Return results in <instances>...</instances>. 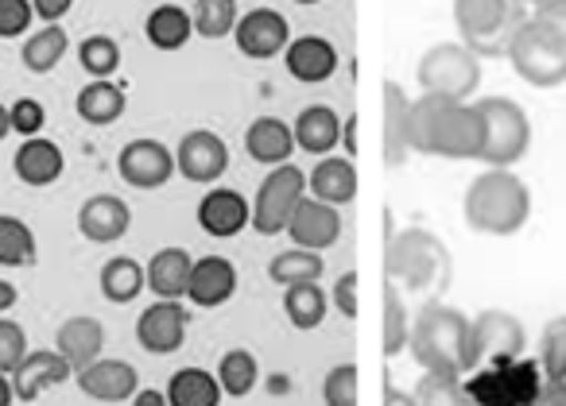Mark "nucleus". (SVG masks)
<instances>
[{
	"label": "nucleus",
	"instance_id": "1",
	"mask_svg": "<svg viewBox=\"0 0 566 406\" xmlns=\"http://www.w3.org/2000/svg\"><path fill=\"white\" fill-rule=\"evenodd\" d=\"M485 143V120L478 105L423 94L411 101V151L439 159H478Z\"/></svg>",
	"mask_w": 566,
	"mask_h": 406
},
{
	"label": "nucleus",
	"instance_id": "2",
	"mask_svg": "<svg viewBox=\"0 0 566 406\" xmlns=\"http://www.w3.org/2000/svg\"><path fill=\"white\" fill-rule=\"evenodd\" d=\"M462 213L473 233L512 236L524 228L527 213H532V194H527V186L509 167H489L485 174H478V179L470 182Z\"/></svg>",
	"mask_w": 566,
	"mask_h": 406
},
{
	"label": "nucleus",
	"instance_id": "3",
	"mask_svg": "<svg viewBox=\"0 0 566 406\" xmlns=\"http://www.w3.org/2000/svg\"><path fill=\"white\" fill-rule=\"evenodd\" d=\"M450 259L447 244L427 228H403L385 241V279L411 295H442L450 287Z\"/></svg>",
	"mask_w": 566,
	"mask_h": 406
},
{
	"label": "nucleus",
	"instance_id": "4",
	"mask_svg": "<svg viewBox=\"0 0 566 406\" xmlns=\"http://www.w3.org/2000/svg\"><path fill=\"white\" fill-rule=\"evenodd\" d=\"M465 333H470V318L462 310L427 302L411 321L408 349L427 372L465 375Z\"/></svg>",
	"mask_w": 566,
	"mask_h": 406
},
{
	"label": "nucleus",
	"instance_id": "5",
	"mask_svg": "<svg viewBox=\"0 0 566 406\" xmlns=\"http://www.w3.org/2000/svg\"><path fill=\"white\" fill-rule=\"evenodd\" d=\"M527 12L516 0H454V24L462 32V47L473 55L501 58L509 55L512 40L524 28Z\"/></svg>",
	"mask_w": 566,
	"mask_h": 406
},
{
	"label": "nucleus",
	"instance_id": "6",
	"mask_svg": "<svg viewBox=\"0 0 566 406\" xmlns=\"http://www.w3.org/2000/svg\"><path fill=\"white\" fill-rule=\"evenodd\" d=\"M465 395L473 406H532L543 387L539 360H489V364L465 372Z\"/></svg>",
	"mask_w": 566,
	"mask_h": 406
},
{
	"label": "nucleus",
	"instance_id": "7",
	"mask_svg": "<svg viewBox=\"0 0 566 406\" xmlns=\"http://www.w3.org/2000/svg\"><path fill=\"white\" fill-rule=\"evenodd\" d=\"M509 58L516 66V74L535 89H555L566 82V40H558L547 24H539L535 17L524 20V28L516 32L509 47Z\"/></svg>",
	"mask_w": 566,
	"mask_h": 406
},
{
	"label": "nucleus",
	"instance_id": "8",
	"mask_svg": "<svg viewBox=\"0 0 566 406\" xmlns=\"http://www.w3.org/2000/svg\"><path fill=\"white\" fill-rule=\"evenodd\" d=\"M478 113L485 120V143H481L478 159L489 167H512L527 156L532 143V125H527L524 109L509 97H485L478 101Z\"/></svg>",
	"mask_w": 566,
	"mask_h": 406
},
{
	"label": "nucleus",
	"instance_id": "9",
	"mask_svg": "<svg viewBox=\"0 0 566 406\" xmlns=\"http://www.w3.org/2000/svg\"><path fill=\"white\" fill-rule=\"evenodd\" d=\"M481 82V63L462 43H439L419 58V86L423 94H439L450 101H465Z\"/></svg>",
	"mask_w": 566,
	"mask_h": 406
},
{
	"label": "nucleus",
	"instance_id": "10",
	"mask_svg": "<svg viewBox=\"0 0 566 406\" xmlns=\"http://www.w3.org/2000/svg\"><path fill=\"white\" fill-rule=\"evenodd\" d=\"M524 321L512 318L504 310H485L478 313V321H470V333H465V372L489 364V360H512L524 356Z\"/></svg>",
	"mask_w": 566,
	"mask_h": 406
},
{
	"label": "nucleus",
	"instance_id": "11",
	"mask_svg": "<svg viewBox=\"0 0 566 406\" xmlns=\"http://www.w3.org/2000/svg\"><path fill=\"white\" fill-rule=\"evenodd\" d=\"M303 190H307V174L300 167H287L280 163L264 182H260V194H256V205H252V225L256 233L264 236H275L287 228L292 221L295 205L303 202Z\"/></svg>",
	"mask_w": 566,
	"mask_h": 406
},
{
	"label": "nucleus",
	"instance_id": "12",
	"mask_svg": "<svg viewBox=\"0 0 566 406\" xmlns=\"http://www.w3.org/2000/svg\"><path fill=\"white\" fill-rule=\"evenodd\" d=\"M117 171L128 186L136 190H156L175 174V156L159 140H133L117 156Z\"/></svg>",
	"mask_w": 566,
	"mask_h": 406
},
{
	"label": "nucleus",
	"instance_id": "13",
	"mask_svg": "<svg viewBox=\"0 0 566 406\" xmlns=\"http://www.w3.org/2000/svg\"><path fill=\"white\" fill-rule=\"evenodd\" d=\"M175 167H179V174L190 182H218L229 167V148L221 143L218 132L198 128V132L182 136L179 151H175Z\"/></svg>",
	"mask_w": 566,
	"mask_h": 406
},
{
	"label": "nucleus",
	"instance_id": "14",
	"mask_svg": "<svg viewBox=\"0 0 566 406\" xmlns=\"http://www.w3.org/2000/svg\"><path fill=\"white\" fill-rule=\"evenodd\" d=\"M233 40H237V47H241V55L264 63V58H275L280 51H287L292 32H287V20L275 9H252L249 17L237 20Z\"/></svg>",
	"mask_w": 566,
	"mask_h": 406
},
{
	"label": "nucleus",
	"instance_id": "15",
	"mask_svg": "<svg viewBox=\"0 0 566 406\" xmlns=\"http://www.w3.org/2000/svg\"><path fill=\"white\" fill-rule=\"evenodd\" d=\"M136 341H140L144 352H156V356L175 352L187 341V310L179 302H171V298H159L136 321Z\"/></svg>",
	"mask_w": 566,
	"mask_h": 406
},
{
	"label": "nucleus",
	"instance_id": "16",
	"mask_svg": "<svg viewBox=\"0 0 566 406\" xmlns=\"http://www.w3.org/2000/svg\"><path fill=\"white\" fill-rule=\"evenodd\" d=\"M287 233H292L295 248H307V252H323L338 241L342 233V217L334 205L318 202V197H303L295 205L292 221H287Z\"/></svg>",
	"mask_w": 566,
	"mask_h": 406
},
{
	"label": "nucleus",
	"instance_id": "17",
	"mask_svg": "<svg viewBox=\"0 0 566 406\" xmlns=\"http://www.w3.org/2000/svg\"><path fill=\"white\" fill-rule=\"evenodd\" d=\"M78 387L97 403H125L140 391V375L125 360H94L78 372Z\"/></svg>",
	"mask_w": 566,
	"mask_h": 406
},
{
	"label": "nucleus",
	"instance_id": "18",
	"mask_svg": "<svg viewBox=\"0 0 566 406\" xmlns=\"http://www.w3.org/2000/svg\"><path fill=\"white\" fill-rule=\"evenodd\" d=\"M71 372H74V367L66 364L59 352H48V349L28 352V356L20 360L17 372L9 375V380H12V395H20L24 403H35V398H40L48 387H59V383L71 380Z\"/></svg>",
	"mask_w": 566,
	"mask_h": 406
},
{
	"label": "nucleus",
	"instance_id": "19",
	"mask_svg": "<svg viewBox=\"0 0 566 406\" xmlns=\"http://www.w3.org/2000/svg\"><path fill=\"white\" fill-rule=\"evenodd\" d=\"M380 109H385V163L400 167L411 156V101L400 82L380 86Z\"/></svg>",
	"mask_w": 566,
	"mask_h": 406
},
{
	"label": "nucleus",
	"instance_id": "20",
	"mask_svg": "<svg viewBox=\"0 0 566 406\" xmlns=\"http://www.w3.org/2000/svg\"><path fill=\"white\" fill-rule=\"evenodd\" d=\"M128 225H133V213H128V205L113 194H94L78 210V233L94 244L120 241V236L128 233Z\"/></svg>",
	"mask_w": 566,
	"mask_h": 406
},
{
	"label": "nucleus",
	"instance_id": "21",
	"mask_svg": "<svg viewBox=\"0 0 566 406\" xmlns=\"http://www.w3.org/2000/svg\"><path fill=\"white\" fill-rule=\"evenodd\" d=\"M237 290V267L221 256H202L190 267V282H187V298L202 310L229 302Z\"/></svg>",
	"mask_w": 566,
	"mask_h": 406
},
{
	"label": "nucleus",
	"instance_id": "22",
	"mask_svg": "<svg viewBox=\"0 0 566 406\" xmlns=\"http://www.w3.org/2000/svg\"><path fill=\"white\" fill-rule=\"evenodd\" d=\"M283 63H287L292 78L307 82V86H318V82H326L338 71V51H334V43L323 40V35H303V40L287 43Z\"/></svg>",
	"mask_w": 566,
	"mask_h": 406
},
{
	"label": "nucleus",
	"instance_id": "23",
	"mask_svg": "<svg viewBox=\"0 0 566 406\" xmlns=\"http://www.w3.org/2000/svg\"><path fill=\"white\" fill-rule=\"evenodd\" d=\"M249 221H252V210L237 190H210V194L198 202V225L210 236H218V241L237 236Z\"/></svg>",
	"mask_w": 566,
	"mask_h": 406
},
{
	"label": "nucleus",
	"instance_id": "24",
	"mask_svg": "<svg viewBox=\"0 0 566 406\" xmlns=\"http://www.w3.org/2000/svg\"><path fill=\"white\" fill-rule=\"evenodd\" d=\"M63 167H66V159H63V151H59V143L43 140V136L24 140L17 148V156H12V171H17V179L24 182V186H51V182H59Z\"/></svg>",
	"mask_w": 566,
	"mask_h": 406
},
{
	"label": "nucleus",
	"instance_id": "25",
	"mask_svg": "<svg viewBox=\"0 0 566 406\" xmlns=\"http://www.w3.org/2000/svg\"><path fill=\"white\" fill-rule=\"evenodd\" d=\"M105 349V329L97 318H71L59 325V336H55V352L66 360L71 367H86L102 356Z\"/></svg>",
	"mask_w": 566,
	"mask_h": 406
},
{
	"label": "nucleus",
	"instance_id": "26",
	"mask_svg": "<svg viewBox=\"0 0 566 406\" xmlns=\"http://www.w3.org/2000/svg\"><path fill=\"white\" fill-rule=\"evenodd\" d=\"M295 148L311 151V156L326 159V151L338 148L342 140V120L331 105H307V109L295 117Z\"/></svg>",
	"mask_w": 566,
	"mask_h": 406
},
{
	"label": "nucleus",
	"instance_id": "27",
	"mask_svg": "<svg viewBox=\"0 0 566 406\" xmlns=\"http://www.w3.org/2000/svg\"><path fill=\"white\" fill-rule=\"evenodd\" d=\"M190 267H195V259H190L182 248H164L151 256L148 267H144V287H151L156 298H171L175 302V298L187 295Z\"/></svg>",
	"mask_w": 566,
	"mask_h": 406
},
{
	"label": "nucleus",
	"instance_id": "28",
	"mask_svg": "<svg viewBox=\"0 0 566 406\" xmlns=\"http://www.w3.org/2000/svg\"><path fill=\"white\" fill-rule=\"evenodd\" d=\"M244 148H249V156L256 159V163L280 167V163H287V159H292L295 136H292V128L283 125V120L260 117V120H252L249 132H244Z\"/></svg>",
	"mask_w": 566,
	"mask_h": 406
},
{
	"label": "nucleus",
	"instance_id": "29",
	"mask_svg": "<svg viewBox=\"0 0 566 406\" xmlns=\"http://www.w3.org/2000/svg\"><path fill=\"white\" fill-rule=\"evenodd\" d=\"M307 186L318 202L326 205H346L357 194V171L349 159H318V167L307 174Z\"/></svg>",
	"mask_w": 566,
	"mask_h": 406
},
{
	"label": "nucleus",
	"instance_id": "30",
	"mask_svg": "<svg viewBox=\"0 0 566 406\" xmlns=\"http://www.w3.org/2000/svg\"><path fill=\"white\" fill-rule=\"evenodd\" d=\"M221 383L202 367H182L167 380V406H218Z\"/></svg>",
	"mask_w": 566,
	"mask_h": 406
},
{
	"label": "nucleus",
	"instance_id": "31",
	"mask_svg": "<svg viewBox=\"0 0 566 406\" xmlns=\"http://www.w3.org/2000/svg\"><path fill=\"white\" fill-rule=\"evenodd\" d=\"M120 113H125V89L113 86V82H90L86 89L78 94V117L86 120V125H113V120H120Z\"/></svg>",
	"mask_w": 566,
	"mask_h": 406
},
{
	"label": "nucleus",
	"instance_id": "32",
	"mask_svg": "<svg viewBox=\"0 0 566 406\" xmlns=\"http://www.w3.org/2000/svg\"><path fill=\"white\" fill-rule=\"evenodd\" d=\"M71 51V40H66V32L59 24H48L43 32L28 35L24 51H20V58H24V66L32 74H51L59 63H63V55Z\"/></svg>",
	"mask_w": 566,
	"mask_h": 406
},
{
	"label": "nucleus",
	"instance_id": "33",
	"mask_svg": "<svg viewBox=\"0 0 566 406\" xmlns=\"http://www.w3.org/2000/svg\"><path fill=\"white\" fill-rule=\"evenodd\" d=\"M408 336H411L408 302H403L400 287L392 279H385V321H380V349H385V356H396V352L408 349Z\"/></svg>",
	"mask_w": 566,
	"mask_h": 406
},
{
	"label": "nucleus",
	"instance_id": "34",
	"mask_svg": "<svg viewBox=\"0 0 566 406\" xmlns=\"http://www.w3.org/2000/svg\"><path fill=\"white\" fill-rule=\"evenodd\" d=\"M190 35H195V24H190V12H182L179 4H159V9L148 17L151 47L179 51V47H187Z\"/></svg>",
	"mask_w": 566,
	"mask_h": 406
},
{
	"label": "nucleus",
	"instance_id": "35",
	"mask_svg": "<svg viewBox=\"0 0 566 406\" xmlns=\"http://www.w3.org/2000/svg\"><path fill=\"white\" fill-rule=\"evenodd\" d=\"M268 275H272L280 287H303V282H318L323 275V256L307 248H292L280 252V256L268 264Z\"/></svg>",
	"mask_w": 566,
	"mask_h": 406
},
{
	"label": "nucleus",
	"instance_id": "36",
	"mask_svg": "<svg viewBox=\"0 0 566 406\" xmlns=\"http://www.w3.org/2000/svg\"><path fill=\"white\" fill-rule=\"evenodd\" d=\"M140 290H144V267L136 264L133 256H117L102 267V295L109 298V302L125 306V302H133Z\"/></svg>",
	"mask_w": 566,
	"mask_h": 406
},
{
	"label": "nucleus",
	"instance_id": "37",
	"mask_svg": "<svg viewBox=\"0 0 566 406\" xmlns=\"http://www.w3.org/2000/svg\"><path fill=\"white\" fill-rule=\"evenodd\" d=\"M35 233L12 213H0V267H32Z\"/></svg>",
	"mask_w": 566,
	"mask_h": 406
},
{
	"label": "nucleus",
	"instance_id": "38",
	"mask_svg": "<svg viewBox=\"0 0 566 406\" xmlns=\"http://www.w3.org/2000/svg\"><path fill=\"white\" fill-rule=\"evenodd\" d=\"M283 313L292 318L295 329H315L326 318V295L318 282H303V287H287L283 298Z\"/></svg>",
	"mask_w": 566,
	"mask_h": 406
},
{
	"label": "nucleus",
	"instance_id": "39",
	"mask_svg": "<svg viewBox=\"0 0 566 406\" xmlns=\"http://www.w3.org/2000/svg\"><path fill=\"white\" fill-rule=\"evenodd\" d=\"M237 0H198L190 12V24L202 40H221L237 28Z\"/></svg>",
	"mask_w": 566,
	"mask_h": 406
},
{
	"label": "nucleus",
	"instance_id": "40",
	"mask_svg": "<svg viewBox=\"0 0 566 406\" xmlns=\"http://www.w3.org/2000/svg\"><path fill=\"white\" fill-rule=\"evenodd\" d=\"M411 398H416V406H473L462 387V375H442V372H427Z\"/></svg>",
	"mask_w": 566,
	"mask_h": 406
},
{
	"label": "nucleus",
	"instance_id": "41",
	"mask_svg": "<svg viewBox=\"0 0 566 406\" xmlns=\"http://www.w3.org/2000/svg\"><path fill=\"white\" fill-rule=\"evenodd\" d=\"M256 375H260V367H256V360H252V352H244V349L226 352V356H221V364H218L221 395H226V391L233 398L249 395V391L256 387Z\"/></svg>",
	"mask_w": 566,
	"mask_h": 406
},
{
	"label": "nucleus",
	"instance_id": "42",
	"mask_svg": "<svg viewBox=\"0 0 566 406\" xmlns=\"http://www.w3.org/2000/svg\"><path fill=\"white\" fill-rule=\"evenodd\" d=\"M78 63L90 78L102 82V78H109V74H117L120 47L109 40V35H90V40H82V47H78Z\"/></svg>",
	"mask_w": 566,
	"mask_h": 406
},
{
	"label": "nucleus",
	"instance_id": "43",
	"mask_svg": "<svg viewBox=\"0 0 566 406\" xmlns=\"http://www.w3.org/2000/svg\"><path fill=\"white\" fill-rule=\"evenodd\" d=\"M539 367H543V380L566 383V318H555L547 329H543Z\"/></svg>",
	"mask_w": 566,
	"mask_h": 406
},
{
	"label": "nucleus",
	"instance_id": "44",
	"mask_svg": "<svg viewBox=\"0 0 566 406\" xmlns=\"http://www.w3.org/2000/svg\"><path fill=\"white\" fill-rule=\"evenodd\" d=\"M28 356V333L17 321L0 318V375H12Z\"/></svg>",
	"mask_w": 566,
	"mask_h": 406
},
{
	"label": "nucleus",
	"instance_id": "45",
	"mask_svg": "<svg viewBox=\"0 0 566 406\" xmlns=\"http://www.w3.org/2000/svg\"><path fill=\"white\" fill-rule=\"evenodd\" d=\"M326 406H357V372L354 364H338L323 383Z\"/></svg>",
	"mask_w": 566,
	"mask_h": 406
},
{
	"label": "nucleus",
	"instance_id": "46",
	"mask_svg": "<svg viewBox=\"0 0 566 406\" xmlns=\"http://www.w3.org/2000/svg\"><path fill=\"white\" fill-rule=\"evenodd\" d=\"M32 20V0H0V40H20Z\"/></svg>",
	"mask_w": 566,
	"mask_h": 406
},
{
	"label": "nucleus",
	"instance_id": "47",
	"mask_svg": "<svg viewBox=\"0 0 566 406\" xmlns=\"http://www.w3.org/2000/svg\"><path fill=\"white\" fill-rule=\"evenodd\" d=\"M9 117H12V132L24 136V140L40 136V128L48 125V113H43V105L32 101V97H20V101L9 109Z\"/></svg>",
	"mask_w": 566,
	"mask_h": 406
},
{
	"label": "nucleus",
	"instance_id": "48",
	"mask_svg": "<svg viewBox=\"0 0 566 406\" xmlns=\"http://www.w3.org/2000/svg\"><path fill=\"white\" fill-rule=\"evenodd\" d=\"M535 20L547 24L558 40H566V0H547V4H539V9H535Z\"/></svg>",
	"mask_w": 566,
	"mask_h": 406
},
{
	"label": "nucleus",
	"instance_id": "49",
	"mask_svg": "<svg viewBox=\"0 0 566 406\" xmlns=\"http://www.w3.org/2000/svg\"><path fill=\"white\" fill-rule=\"evenodd\" d=\"M334 302H338V310L346 313V318H354L357 313V279L354 275H342L338 287H334Z\"/></svg>",
	"mask_w": 566,
	"mask_h": 406
},
{
	"label": "nucleus",
	"instance_id": "50",
	"mask_svg": "<svg viewBox=\"0 0 566 406\" xmlns=\"http://www.w3.org/2000/svg\"><path fill=\"white\" fill-rule=\"evenodd\" d=\"M71 9H74V0H32V12L40 20H48V24H59Z\"/></svg>",
	"mask_w": 566,
	"mask_h": 406
},
{
	"label": "nucleus",
	"instance_id": "51",
	"mask_svg": "<svg viewBox=\"0 0 566 406\" xmlns=\"http://www.w3.org/2000/svg\"><path fill=\"white\" fill-rule=\"evenodd\" d=\"M532 406H566V383L543 380V387H539V395H535Z\"/></svg>",
	"mask_w": 566,
	"mask_h": 406
},
{
	"label": "nucleus",
	"instance_id": "52",
	"mask_svg": "<svg viewBox=\"0 0 566 406\" xmlns=\"http://www.w3.org/2000/svg\"><path fill=\"white\" fill-rule=\"evenodd\" d=\"M380 406H416V398L403 395V391H396L392 383L385 380V391H380Z\"/></svg>",
	"mask_w": 566,
	"mask_h": 406
},
{
	"label": "nucleus",
	"instance_id": "53",
	"mask_svg": "<svg viewBox=\"0 0 566 406\" xmlns=\"http://www.w3.org/2000/svg\"><path fill=\"white\" fill-rule=\"evenodd\" d=\"M17 302H20V290L12 287L9 279H0V313H9V310H12V306H17Z\"/></svg>",
	"mask_w": 566,
	"mask_h": 406
},
{
	"label": "nucleus",
	"instance_id": "54",
	"mask_svg": "<svg viewBox=\"0 0 566 406\" xmlns=\"http://www.w3.org/2000/svg\"><path fill=\"white\" fill-rule=\"evenodd\" d=\"M133 398H136L133 406H167L164 391H140V395H133Z\"/></svg>",
	"mask_w": 566,
	"mask_h": 406
},
{
	"label": "nucleus",
	"instance_id": "55",
	"mask_svg": "<svg viewBox=\"0 0 566 406\" xmlns=\"http://www.w3.org/2000/svg\"><path fill=\"white\" fill-rule=\"evenodd\" d=\"M12 398H17L12 395V380L9 375H0V406H12Z\"/></svg>",
	"mask_w": 566,
	"mask_h": 406
},
{
	"label": "nucleus",
	"instance_id": "56",
	"mask_svg": "<svg viewBox=\"0 0 566 406\" xmlns=\"http://www.w3.org/2000/svg\"><path fill=\"white\" fill-rule=\"evenodd\" d=\"M342 132H346V143H342V148H346V151H357V125H354V120H349V125L342 128Z\"/></svg>",
	"mask_w": 566,
	"mask_h": 406
},
{
	"label": "nucleus",
	"instance_id": "57",
	"mask_svg": "<svg viewBox=\"0 0 566 406\" xmlns=\"http://www.w3.org/2000/svg\"><path fill=\"white\" fill-rule=\"evenodd\" d=\"M12 132V117H9V109H4V105H0V140H4V136Z\"/></svg>",
	"mask_w": 566,
	"mask_h": 406
},
{
	"label": "nucleus",
	"instance_id": "58",
	"mask_svg": "<svg viewBox=\"0 0 566 406\" xmlns=\"http://www.w3.org/2000/svg\"><path fill=\"white\" fill-rule=\"evenodd\" d=\"M516 4H535V9H539V4H547V0H516Z\"/></svg>",
	"mask_w": 566,
	"mask_h": 406
},
{
	"label": "nucleus",
	"instance_id": "59",
	"mask_svg": "<svg viewBox=\"0 0 566 406\" xmlns=\"http://www.w3.org/2000/svg\"><path fill=\"white\" fill-rule=\"evenodd\" d=\"M295 4H318V0H295Z\"/></svg>",
	"mask_w": 566,
	"mask_h": 406
}]
</instances>
